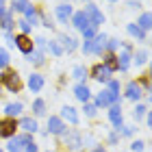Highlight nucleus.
<instances>
[{"mask_svg":"<svg viewBox=\"0 0 152 152\" xmlns=\"http://www.w3.org/2000/svg\"><path fill=\"white\" fill-rule=\"evenodd\" d=\"M72 13H74V9H72V4H67V2H61L57 7V18H59L61 24H70Z\"/></svg>","mask_w":152,"mask_h":152,"instance_id":"9b49d317","label":"nucleus"},{"mask_svg":"<svg viewBox=\"0 0 152 152\" xmlns=\"http://www.w3.org/2000/svg\"><path fill=\"white\" fill-rule=\"evenodd\" d=\"M72 76H74L76 80H83V78L87 76V67H83V65H76V67H74V72H72Z\"/></svg>","mask_w":152,"mask_h":152,"instance_id":"473e14b6","label":"nucleus"},{"mask_svg":"<svg viewBox=\"0 0 152 152\" xmlns=\"http://www.w3.org/2000/svg\"><path fill=\"white\" fill-rule=\"evenodd\" d=\"M7 150L9 152H24V143H22V139L20 137H9V143H7Z\"/></svg>","mask_w":152,"mask_h":152,"instance_id":"4be33fe9","label":"nucleus"},{"mask_svg":"<svg viewBox=\"0 0 152 152\" xmlns=\"http://www.w3.org/2000/svg\"><path fill=\"white\" fill-rule=\"evenodd\" d=\"M120 46H122L120 39H107V50H109V52H115Z\"/></svg>","mask_w":152,"mask_h":152,"instance_id":"e433bc0d","label":"nucleus"},{"mask_svg":"<svg viewBox=\"0 0 152 152\" xmlns=\"http://www.w3.org/2000/svg\"><path fill=\"white\" fill-rule=\"evenodd\" d=\"M130 59H133V54H130V46L124 44L122 50H120V57H117V70H120V72H126L128 65H130Z\"/></svg>","mask_w":152,"mask_h":152,"instance_id":"423d86ee","label":"nucleus"},{"mask_svg":"<svg viewBox=\"0 0 152 152\" xmlns=\"http://www.w3.org/2000/svg\"><path fill=\"white\" fill-rule=\"evenodd\" d=\"M102 63H104L111 72H117V54H113V52H104V54H102Z\"/></svg>","mask_w":152,"mask_h":152,"instance_id":"412c9836","label":"nucleus"},{"mask_svg":"<svg viewBox=\"0 0 152 152\" xmlns=\"http://www.w3.org/2000/svg\"><path fill=\"white\" fill-rule=\"evenodd\" d=\"M46 44H48V39H44V37H37L35 39V46L37 48H46Z\"/></svg>","mask_w":152,"mask_h":152,"instance_id":"c03bdc74","label":"nucleus"},{"mask_svg":"<svg viewBox=\"0 0 152 152\" xmlns=\"http://www.w3.org/2000/svg\"><path fill=\"white\" fill-rule=\"evenodd\" d=\"M15 46H18L24 54H28V52L35 50V44H33V39H28V35H18V37H15Z\"/></svg>","mask_w":152,"mask_h":152,"instance_id":"f8f14e48","label":"nucleus"},{"mask_svg":"<svg viewBox=\"0 0 152 152\" xmlns=\"http://www.w3.org/2000/svg\"><path fill=\"white\" fill-rule=\"evenodd\" d=\"M28 7V0H11V11H22Z\"/></svg>","mask_w":152,"mask_h":152,"instance_id":"2f4dec72","label":"nucleus"},{"mask_svg":"<svg viewBox=\"0 0 152 152\" xmlns=\"http://www.w3.org/2000/svg\"><path fill=\"white\" fill-rule=\"evenodd\" d=\"M128 7H130V9H139V2H135V0H133V2H128Z\"/></svg>","mask_w":152,"mask_h":152,"instance_id":"49530a36","label":"nucleus"},{"mask_svg":"<svg viewBox=\"0 0 152 152\" xmlns=\"http://www.w3.org/2000/svg\"><path fill=\"white\" fill-rule=\"evenodd\" d=\"M46 48H48V50H50V52L54 54V57H61V54H63V48H61V46L57 44V41H48V44H46Z\"/></svg>","mask_w":152,"mask_h":152,"instance_id":"7c9ffc66","label":"nucleus"},{"mask_svg":"<svg viewBox=\"0 0 152 152\" xmlns=\"http://www.w3.org/2000/svg\"><path fill=\"white\" fill-rule=\"evenodd\" d=\"M107 89L120 96V83H117V80H107Z\"/></svg>","mask_w":152,"mask_h":152,"instance_id":"58836bf2","label":"nucleus"},{"mask_svg":"<svg viewBox=\"0 0 152 152\" xmlns=\"http://www.w3.org/2000/svg\"><path fill=\"white\" fill-rule=\"evenodd\" d=\"M41 87H44V76L41 74H31L28 76V89L33 94H37V91H41Z\"/></svg>","mask_w":152,"mask_h":152,"instance_id":"f3484780","label":"nucleus"},{"mask_svg":"<svg viewBox=\"0 0 152 152\" xmlns=\"http://www.w3.org/2000/svg\"><path fill=\"white\" fill-rule=\"evenodd\" d=\"M126 98L133 100V102H137V100L141 98V85L137 80H130L128 85H126Z\"/></svg>","mask_w":152,"mask_h":152,"instance_id":"ddd939ff","label":"nucleus"},{"mask_svg":"<svg viewBox=\"0 0 152 152\" xmlns=\"http://www.w3.org/2000/svg\"><path fill=\"white\" fill-rule=\"evenodd\" d=\"M83 52L91 54V39H85V44H83Z\"/></svg>","mask_w":152,"mask_h":152,"instance_id":"79ce46f5","label":"nucleus"},{"mask_svg":"<svg viewBox=\"0 0 152 152\" xmlns=\"http://www.w3.org/2000/svg\"><path fill=\"white\" fill-rule=\"evenodd\" d=\"M87 2H91V0H87Z\"/></svg>","mask_w":152,"mask_h":152,"instance_id":"3c124183","label":"nucleus"},{"mask_svg":"<svg viewBox=\"0 0 152 152\" xmlns=\"http://www.w3.org/2000/svg\"><path fill=\"white\" fill-rule=\"evenodd\" d=\"M24 152H37V143H35V141H31L28 146H24Z\"/></svg>","mask_w":152,"mask_h":152,"instance_id":"37998d69","label":"nucleus"},{"mask_svg":"<svg viewBox=\"0 0 152 152\" xmlns=\"http://www.w3.org/2000/svg\"><path fill=\"white\" fill-rule=\"evenodd\" d=\"M2 2H4V0H0V4H2Z\"/></svg>","mask_w":152,"mask_h":152,"instance_id":"8fccbe9b","label":"nucleus"},{"mask_svg":"<svg viewBox=\"0 0 152 152\" xmlns=\"http://www.w3.org/2000/svg\"><path fill=\"white\" fill-rule=\"evenodd\" d=\"M63 139H65V146L70 148V150H78V148H83V137H80V133H76V130L63 133Z\"/></svg>","mask_w":152,"mask_h":152,"instance_id":"0eeeda50","label":"nucleus"},{"mask_svg":"<svg viewBox=\"0 0 152 152\" xmlns=\"http://www.w3.org/2000/svg\"><path fill=\"white\" fill-rule=\"evenodd\" d=\"M24 15H26L24 20H26V22H28L31 26L39 24V15H41V13H39V11L35 9V7H31V4H28V7H26V9H24Z\"/></svg>","mask_w":152,"mask_h":152,"instance_id":"aec40b11","label":"nucleus"},{"mask_svg":"<svg viewBox=\"0 0 152 152\" xmlns=\"http://www.w3.org/2000/svg\"><path fill=\"white\" fill-rule=\"evenodd\" d=\"M18 26H20V31H22V35H28V33H31V28H33V26H31L28 22H26V20H20V22H18Z\"/></svg>","mask_w":152,"mask_h":152,"instance_id":"4c0bfd02","label":"nucleus"},{"mask_svg":"<svg viewBox=\"0 0 152 152\" xmlns=\"http://www.w3.org/2000/svg\"><path fill=\"white\" fill-rule=\"evenodd\" d=\"M7 65H9V52H7L4 48H0V67L7 70Z\"/></svg>","mask_w":152,"mask_h":152,"instance_id":"c9c22d12","label":"nucleus"},{"mask_svg":"<svg viewBox=\"0 0 152 152\" xmlns=\"http://www.w3.org/2000/svg\"><path fill=\"white\" fill-rule=\"evenodd\" d=\"M33 113H35V115H44L46 113V102L37 98L35 102H33Z\"/></svg>","mask_w":152,"mask_h":152,"instance_id":"c756f323","label":"nucleus"},{"mask_svg":"<svg viewBox=\"0 0 152 152\" xmlns=\"http://www.w3.org/2000/svg\"><path fill=\"white\" fill-rule=\"evenodd\" d=\"M137 2H139V0H137Z\"/></svg>","mask_w":152,"mask_h":152,"instance_id":"864d4df0","label":"nucleus"},{"mask_svg":"<svg viewBox=\"0 0 152 152\" xmlns=\"http://www.w3.org/2000/svg\"><path fill=\"white\" fill-rule=\"evenodd\" d=\"M59 41H61V48H63V52H74L76 48H78V41H76L72 35H65V33H61L59 35Z\"/></svg>","mask_w":152,"mask_h":152,"instance_id":"4468645a","label":"nucleus"},{"mask_svg":"<svg viewBox=\"0 0 152 152\" xmlns=\"http://www.w3.org/2000/svg\"><path fill=\"white\" fill-rule=\"evenodd\" d=\"M80 33H83V37H85V39H94L96 35H98V26H94V24H89V26H87V28H83Z\"/></svg>","mask_w":152,"mask_h":152,"instance_id":"c85d7f7f","label":"nucleus"},{"mask_svg":"<svg viewBox=\"0 0 152 152\" xmlns=\"http://www.w3.org/2000/svg\"><path fill=\"white\" fill-rule=\"evenodd\" d=\"M74 96L78 98L80 102H89V98H91V91H89L87 85H83V83H78V85L74 87Z\"/></svg>","mask_w":152,"mask_h":152,"instance_id":"a211bd4d","label":"nucleus"},{"mask_svg":"<svg viewBox=\"0 0 152 152\" xmlns=\"http://www.w3.org/2000/svg\"><path fill=\"white\" fill-rule=\"evenodd\" d=\"M126 31H128V35H133L135 39H139V41H146V31H141L137 24H128V26H126Z\"/></svg>","mask_w":152,"mask_h":152,"instance_id":"b1692460","label":"nucleus"},{"mask_svg":"<svg viewBox=\"0 0 152 152\" xmlns=\"http://www.w3.org/2000/svg\"><path fill=\"white\" fill-rule=\"evenodd\" d=\"M109 120H111V124L115 126V130L124 126V115H122V104L120 102H115V104L109 107Z\"/></svg>","mask_w":152,"mask_h":152,"instance_id":"39448f33","label":"nucleus"},{"mask_svg":"<svg viewBox=\"0 0 152 152\" xmlns=\"http://www.w3.org/2000/svg\"><path fill=\"white\" fill-rule=\"evenodd\" d=\"M94 152H107L104 148H94Z\"/></svg>","mask_w":152,"mask_h":152,"instance_id":"de8ad7c7","label":"nucleus"},{"mask_svg":"<svg viewBox=\"0 0 152 152\" xmlns=\"http://www.w3.org/2000/svg\"><path fill=\"white\" fill-rule=\"evenodd\" d=\"M133 61H135V65H143L148 61V50H139V52H135L133 54Z\"/></svg>","mask_w":152,"mask_h":152,"instance_id":"bb28decb","label":"nucleus"},{"mask_svg":"<svg viewBox=\"0 0 152 152\" xmlns=\"http://www.w3.org/2000/svg\"><path fill=\"white\" fill-rule=\"evenodd\" d=\"M0 152H2V148H0Z\"/></svg>","mask_w":152,"mask_h":152,"instance_id":"603ef678","label":"nucleus"},{"mask_svg":"<svg viewBox=\"0 0 152 152\" xmlns=\"http://www.w3.org/2000/svg\"><path fill=\"white\" fill-rule=\"evenodd\" d=\"M91 74H94V78L96 80H100V83H107V80H111V70L104 65V63H98V65H94V70H91Z\"/></svg>","mask_w":152,"mask_h":152,"instance_id":"1a4fd4ad","label":"nucleus"},{"mask_svg":"<svg viewBox=\"0 0 152 152\" xmlns=\"http://www.w3.org/2000/svg\"><path fill=\"white\" fill-rule=\"evenodd\" d=\"M4 39H7V44H9V48H15V37H13L11 33L4 31Z\"/></svg>","mask_w":152,"mask_h":152,"instance_id":"a19ab883","label":"nucleus"},{"mask_svg":"<svg viewBox=\"0 0 152 152\" xmlns=\"http://www.w3.org/2000/svg\"><path fill=\"white\" fill-rule=\"evenodd\" d=\"M0 26H2V28H4L7 33H11V28H13V26H15V22H13V15H11L9 11H7L4 20H2V22H0Z\"/></svg>","mask_w":152,"mask_h":152,"instance_id":"a878e982","label":"nucleus"},{"mask_svg":"<svg viewBox=\"0 0 152 152\" xmlns=\"http://www.w3.org/2000/svg\"><path fill=\"white\" fill-rule=\"evenodd\" d=\"M26 57H28V61H31V63H35V65L44 63V52H39V50H33V52L26 54Z\"/></svg>","mask_w":152,"mask_h":152,"instance_id":"393cba45","label":"nucleus"},{"mask_svg":"<svg viewBox=\"0 0 152 152\" xmlns=\"http://www.w3.org/2000/svg\"><path fill=\"white\" fill-rule=\"evenodd\" d=\"M48 128H50L52 135H63L65 130H67L65 122L61 120V117H57V115H50V117H48Z\"/></svg>","mask_w":152,"mask_h":152,"instance_id":"6e6552de","label":"nucleus"},{"mask_svg":"<svg viewBox=\"0 0 152 152\" xmlns=\"http://www.w3.org/2000/svg\"><path fill=\"white\" fill-rule=\"evenodd\" d=\"M22 109H24L22 102H11V104L4 107V113H7V117H15V115L22 113Z\"/></svg>","mask_w":152,"mask_h":152,"instance_id":"5701e85b","label":"nucleus"},{"mask_svg":"<svg viewBox=\"0 0 152 152\" xmlns=\"http://www.w3.org/2000/svg\"><path fill=\"white\" fill-rule=\"evenodd\" d=\"M83 13L87 15L89 20V24H94V26H100V24H104V15H102V11L96 7L94 2H87L85 4V9H83Z\"/></svg>","mask_w":152,"mask_h":152,"instance_id":"f03ea898","label":"nucleus"},{"mask_svg":"<svg viewBox=\"0 0 152 152\" xmlns=\"http://www.w3.org/2000/svg\"><path fill=\"white\" fill-rule=\"evenodd\" d=\"M70 22H72V24H74L78 31H83V28H87V26H89V20H87V15H85L83 11H76V13H72Z\"/></svg>","mask_w":152,"mask_h":152,"instance_id":"2eb2a0df","label":"nucleus"},{"mask_svg":"<svg viewBox=\"0 0 152 152\" xmlns=\"http://www.w3.org/2000/svg\"><path fill=\"white\" fill-rule=\"evenodd\" d=\"M146 111H148V109H146V104H137V107L133 109V117H135L137 122H139L141 117H143V113H146Z\"/></svg>","mask_w":152,"mask_h":152,"instance_id":"72a5a7b5","label":"nucleus"},{"mask_svg":"<svg viewBox=\"0 0 152 152\" xmlns=\"http://www.w3.org/2000/svg\"><path fill=\"white\" fill-rule=\"evenodd\" d=\"M4 15H7V9H4L2 4H0V22H2V20H4Z\"/></svg>","mask_w":152,"mask_h":152,"instance_id":"a18cd8bd","label":"nucleus"},{"mask_svg":"<svg viewBox=\"0 0 152 152\" xmlns=\"http://www.w3.org/2000/svg\"><path fill=\"white\" fill-rule=\"evenodd\" d=\"M115 102H120L122 104V98L117 94H113V91H109V89H102V91L96 96V107H102V109H107V107H111V104H115Z\"/></svg>","mask_w":152,"mask_h":152,"instance_id":"f257e3e1","label":"nucleus"},{"mask_svg":"<svg viewBox=\"0 0 152 152\" xmlns=\"http://www.w3.org/2000/svg\"><path fill=\"white\" fill-rule=\"evenodd\" d=\"M0 83H2V85H7V89H9V91H13V94L20 91V78H18V74L11 72V70H4L2 74H0Z\"/></svg>","mask_w":152,"mask_h":152,"instance_id":"7ed1b4c3","label":"nucleus"},{"mask_svg":"<svg viewBox=\"0 0 152 152\" xmlns=\"http://www.w3.org/2000/svg\"><path fill=\"white\" fill-rule=\"evenodd\" d=\"M109 2H117V0H109Z\"/></svg>","mask_w":152,"mask_h":152,"instance_id":"09e8293b","label":"nucleus"},{"mask_svg":"<svg viewBox=\"0 0 152 152\" xmlns=\"http://www.w3.org/2000/svg\"><path fill=\"white\" fill-rule=\"evenodd\" d=\"M61 120L70 122V124H78V113H76L74 107H63L61 109Z\"/></svg>","mask_w":152,"mask_h":152,"instance_id":"6ab92c4d","label":"nucleus"},{"mask_svg":"<svg viewBox=\"0 0 152 152\" xmlns=\"http://www.w3.org/2000/svg\"><path fill=\"white\" fill-rule=\"evenodd\" d=\"M15 130H18L15 117H2V120H0V137L9 139V137L15 135Z\"/></svg>","mask_w":152,"mask_h":152,"instance_id":"20e7f679","label":"nucleus"},{"mask_svg":"<svg viewBox=\"0 0 152 152\" xmlns=\"http://www.w3.org/2000/svg\"><path fill=\"white\" fill-rule=\"evenodd\" d=\"M143 148H146V143H143V141H139V139L130 143V150H133V152H141Z\"/></svg>","mask_w":152,"mask_h":152,"instance_id":"ea45409f","label":"nucleus"},{"mask_svg":"<svg viewBox=\"0 0 152 152\" xmlns=\"http://www.w3.org/2000/svg\"><path fill=\"white\" fill-rule=\"evenodd\" d=\"M83 104H85V109H83V111H85L87 117H96V113H98V107H96V104H89V102H83Z\"/></svg>","mask_w":152,"mask_h":152,"instance_id":"f704fd0d","label":"nucleus"},{"mask_svg":"<svg viewBox=\"0 0 152 152\" xmlns=\"http://www.w3.org/2000/svg\"><path fill=\"white\" fill-rule=\"evenodd\" d=\"M18 128H22L24 133H37V120H33V117H22V120L18 122Z\"/></svg>","mask_w":152,"mask_h":152,"instance_id":"dca6fc26","label":"nucleus"},{"mask_svg":"<svg viewBox=\"0 0 152 152\" xmlns=\"http://www.w3.org/2000/svg\"><path fill=\"white\" fill-rule=\"evenodd\" d=\"M137 26H139L141 31H150V13H141V18H139V22H137Z\"/></svg>","mask_w":152,"mask_h":152,"instance_id":"cd10ccee","label":"nucleus"},{"mask_svg":"<svg viewBox=\"0 0 152 152\" xmlns=\"http://www.w3.org/2000/svg\"><path fill=\"white\" fill-rule=\"evenodd\" d=\"M107 35L104 33H98V35H96L94 39H91V54H102L107 50Z\"/></svg>","mask_w":152,"mask_h":152,"instance_id":"9d476101","label":"nucleus"}]
</instances>
